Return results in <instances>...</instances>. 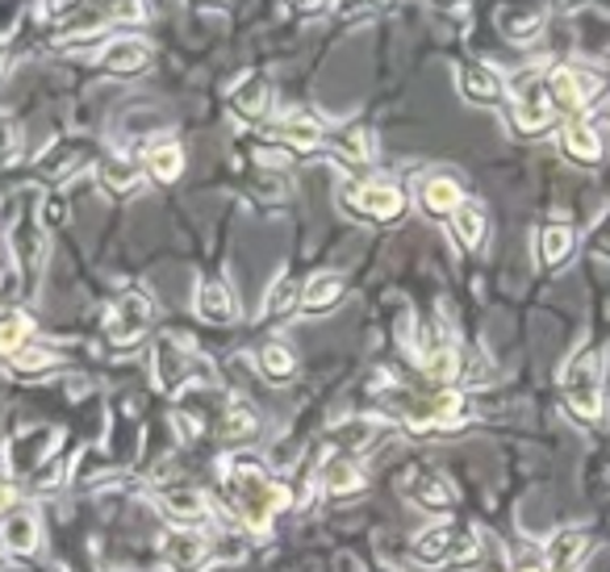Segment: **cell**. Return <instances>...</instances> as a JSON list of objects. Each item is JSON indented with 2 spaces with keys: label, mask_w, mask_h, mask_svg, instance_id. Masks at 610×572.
Listing matches in <instances>:
<instances>
[{
  "label": "cell",
  "mask_w": 610,
  "mask_h": 572,
  "mask_svg": "<svg viewBox=\"0 0 610 572\" xmlns=\"http://www.w3.org/2000/svg\"><path fill=\"white\" fill-rule=\"evenodd\" d=\"M222 498L234 510V519L243 522L251 535H268L272 531V519L277 510L293 502L289 489L272 481V472L263 460L256 455H234L227 460V472H222Z\"/></svg>",
  "instance_id": "obj_1"
},
{
  "label": "cell",
  "mask_w": 610,
  "mask_h": 572,
  "mask_svg": "<svg viewBox=\"0 0 610 572\" xmlns=\"http://www.w3.org/2000/svg\"><path fill=\"white\" fill-rule=\"evenodd\" d=\"M142 21H147V0H71L51 26L59 42H80L109 26H142Z\"/></svg>",
  "instance_id": "obj_2"
},
{
  "label": "cell",
  "mask_w": 610,
  "mask_h": 572,
  "mask_svg": "<svg viewBox=\"0 0 610 572\" xmlns=\"http://www.w3.org/2000/svg\"><path fill=\"white\" fill-rule=\"evenodd\" d=\"M156 381L163 393L184 398L197 384H213V368L201 351L180 343L176 334H159L156 339Z\"/></svg>",
  "instance_id": "obj_3"
},
{
  "label": "cell",
  "mask_w": 610,
  "mask_h": 572,
  "mask_svg": "<svg viewBox=\"0 0 610 572\" xmlns=\"http://www.w3.org/2000/svg\"><path fill=\"white\" fill-rule=\"evenodd\" d=\"M560 389H564V405L577 422H598L607 410L602 405V355L593 348L573 351L560 372Z\"/></svg>",
  "instance_id": "obj_4"
},
{
  "label": "cell",
  "mask_w": 610,
  "mask_h": 572,
  "mask_svg": "<svg viewBox=\"0 0 610 572\" xmlns=\"http://www.w3.org/2000/svg\"><path fill=\"white\" fill-rule=\"evenodd\" d=\"M510 88V126L527 134V139H536V134H548L552 126H557V109L548 101V92H543V71L527 68L519 71L514 80H506Z\"/></svg>",
  "instance_id": "obj_5"
},
{
  "label": "cell",
  "mask_w": 610,
  "mask_h": 572,
  "mask_svg": "<svg viewBox=\"0 0 610 572\" xmlns=\"http://www.w3.org/2000/svg\"><path fill=\"white\" fill-rule=\"evenodd\" d=\"M481 552V539L469 526H452V522H436L422 526L414 543H410V560L422 569H439V564H469Z\"/></svg>",
  "instance_id": "obj_6"
},
{
  "label": "cell",
  "mask_w": 610,
  "mask_h": 572,
  "mask_svg": "<svg viewBox=\"0 0 610 572\" xmlns=\"http://www.w3.org/2000/svg\"><path fill=\"white\" fill-rule=\"evenodd\" d=\"M339 205L348 209L351 218H360V222L393 225V222H401V213H406V205H410V197H406V189L384 184V180H356V184H343Z\"/></svg>",
  "instance_id": "obj_7"
},
{
  "label": "cell",
  "mask_w": 610,
  "mask_h": 572,
  "mask_svg": "<svg viewBox=\"0 0 610 572\" xmlns=\"http://www.w3.org/2000/svg\"><path fill=\"white\" fill-rule=\"evenodd\" d=\"M543 92L557 113H581L598 101L602 92V76L581 63H557L552 71H543Z\"/></svg>",
  "instance_id": "obj_8"
},
{
  "label": "cell",
  "mask_w": 610,
  "mask_h": 572,
  "mask_svg": "<svg viewBox=\"0 0 610 572\" xmlns=\"http://www.w3.org/2000/svg\"><path fill=\"white\" fill-rule=\"evenodd\" d=\"M414 355H419L422 372L436 384H443V389H452V381H460L464 355H460L456 339L439 327V322H422L419 327V334H414Z\"/></svg>",
  "instance_id": "obj_9"
},
{
  "label": "cell",
  "mask_w": 610,
  "mask_h": 572,
  "mask_svg": "<svg viewBox=\"0 0 610 572\" xmlns=\"http://www.w3.org/2000/svg\"><path fill=\"white\" fill-rule=\"evenodd\" d=\"M156 322V305L142 289H126L106 313V339L113 348H134L142 334Z\"/></svg>",
  "instance_id": "obj_10"
},
{
  "label": "cell",
  "mask_w": 610,
  "mask_h": 572,
  "mask_svg": "<svg viewBox=\"0 0 610 572\" xmlns=\"http://www.w3.org/2000/svg\"><path fill=\"white\" fill-rule=\"evenodd\" d=\"M63 443V434L54 431V427H30V431H21L9 439V448H4V460H9V472H18V476H30L38 472L47 460H51L54 451Z\"/></svg>",
  "instance_id": "obj_11"
},
{
  "label": "cell",
  "mask_w": 610,
  "mask_h": 572,
  "mask_svg": "<svg viewBox=\"0 0 610 572\" xmlns=\"http://www.w3.org/2000/svg\"><path fill=\"white\" fill-rule=\"evenodd\" d=\"M401 493H406V502H414L419 510H431V514H448L456 505L452 481L439 469H427V464H419V469H410L401 476Z\"/></svg>",
  "instance_id": "obj_12"
},
{
  "label": "cell",
  "mask_w": 610,
  "mask_h": 572,
  "mask_svg": "<svg viewBox=\"0 0 610 572\" xmlns=\"http://www.w3.org/2000/svg\"><path fill=\"white\" fill-rule=\"evenodd\" d=\"M159 514L172 522V526H184V531H197L210 522V502L197 493L192 485H163L156 493Z\"/></svg>",
  "instance_id": "obj_13"
},
{
  "label": "cell",
  "mask_w": 610,
  "mask_h": 572,
  "mask_svg": "<svg viewBox=\"0 0 610 572\" xmlns=\"http://www.w3.org/2000/svg\"><path fill=\"white\" fill-rule=\"evenodd\" d=\"M263 130L277 142H284V147H293V151H318L327 142V134H331V126L314 118V113H306V109H293V113H284L277 122H263Z\"/></svg>",
  "instance_id": "obj_14"
},
{
  "label": "cell",
  "mask_w": 610,
  "mask_h": 572,
  "mask_svg": "<svg viewBox=\"0 0 610 572\" xmlns=\"http://www.w3.org/2000/svg\"><path fill=\"white\" fill-rule=\"evenodd\" d=\"M159 552H163V560H168L172 569L192 572V569H206V564L213 560V543L206 535H197V531L176 526V531H168V535H163Z\"/></svg>",
  "instance_id": "obj_15"
},
{
  "label": "cell",
  "mask_w": 610,
  "mask_h": 572,
  "mask_svg": "<svg viewBox=\"0 0 610 572\" xmlns=\"http://www.w3.org/2000/svg\"><path fill=\"white\" fill-rule=\"evenodd\" d=\"M97 68L109 71V76H142L151 68V47L142 38H113L106 42V51L97 54Z\"/></svg>",
  "instance_id": "obj_16"
},
{
  "label": "cell",
  "mask_w": 610,
  "mask_h": 572,
  "mask_svg": "<svg viewBox=\"0 0 610 572\" xmlns=\"http://www.w3.org/2000/svg\"><path fill=\"white\" fill-rule=\"evenodd\" d=\"M0 535H4V552L9 555H34L42 548V522L38 510L30 505H13L4 522H0Z\"/></svg>",
  "instance_id": "obj_17"
},
{
  "label": "cell",
  "mask_w": 610,
  "mask_h": 572,
  "mask_svg": "<svg viewBox=\"0 0 610 572\" xmlns=\"http://www.w3.org/2000/svg\"><path fill=\"white\" fill-rule=\"evenodd\" d=\"M560 151H564V159H573L577 168H598V163L607 159L602 134L593 130V122H581V118L564 122V130H560Z\"/></svg>",
  "instance_id": "obj_18"
},
{
  "label": "cell",
  "mask_w": 610,
  "mask_h": 572,
  "mask_svg": "<svg viewBox=\"0 0 610 572\" xmlns=\"http://www.w3.org/2000/svg\"><path fill=\"white\" fill-rule=\"evenodd\" d=\"M419 205L427 218H452L456 209L464 205V189L460 180L448 172H436V175H422L419 180Z\"/></svg>",
  "instance_id": "obj_19"
},
{
  "label": "cell",
  "mask_w": 610,
  "mask_h": 572,
  "mask_svg": "<svg viewBox=\"0 0 610 572\" xmlns=\"http://www.w3.org/2000/svg\"><path fill=\"white\" fill-rule=\"evenodd\" d=\"M192 305H197V318H206L210 327H230V322H239V297L230 293V284H222V280H201Z\"/></svg>",
  "instance_id": "obj_20"
},
{
  "label": "cell",
  "mask_w": 610,
  "mask_h": 572,
  "mask_svg": "<svg viewBox=\"0 0 610 572\" xmlns=\"http://www.w3.org/2000/svg\"><path fill=\"white\" fill-rule=\"evenodd\" d=\"M460 97L472 104H502L510 97V88L489 63H464L460 68Z\"/></svg>",
  "instance_id": "obj_21"
},
{
  "label": "cell",
  "mask_w": 610,
  "mask_h": 572,
  "mask_svg": "<svg viewBox=\"0 0 610 572\" xmlns=\"http://www.w3.org/2000/svg\"><path fill=\"white\" fill-rule=\"evenodd\" d=\"M260 431V410L243 398H227L222 401V410L213 418V434H222L227 443H243L251 434Z\"/></svg>",
  "instance_id": "obj_22"
},
{
  "label": "cell",
  "mask_w": 610,
  "mask_h": 572,
  "mask_svg": "<svg viewBox=\"0 0 610 572\" xmlns=\"http://www.w3.org/2000/svg\"><path fill=\"white\" fill-rule=\"evenodd\" d=\"M230 109L243 118V122H268V109H272V88L263 76H243L239 84L230 88Z\"/></svg>",
  "instance_id": "obj_23"
},
{
  "label": "cell",
  "mask_w": 610,
  "mask_h": 572,
  "mask_svg": "<svg viewBox=\"0 0 610 572\" xmlns=\"http://www.w3.org/2000/svg\"><path fill=\"white\" fill-rule=\"evenodd\" d=\"M590 552V535L581 531V526H564L557 535L548 539V572H577L581 569V560Z\"/></svg>",
  "instance_id": "obj_24"
},
{
  "label": "cell",
  "mask_w": 610,
  "mask_h": 572,
  "mask_svg": "<svg viewBox=\"0 0 610 572\" xmlns=\"http://www.w3.org/2000/svg\"><path fill=\"white\" fill-rule=\"evenodd\" d=\"M142 172L151 175L156 184H172L184 172V151L176 139H151L142 151Z\"/></svg>",
  "instance_id": "obj_25"
},
{
  "label": "cell",
  "mask_w": 610,
  "mask_h": 572,
  "mask_svg": "<svg viewBox=\"0 0 610 572\" xmlns=\"http://www.w3.org/2000/svg\"><path fill=\"white\" fill-rule=\"evenodd\" d=\"M577 251V230L569 222H548L540 225L536 234V255H540V268H560L569 263Z\"/></svg>",
  "instance_id": "obj_26"
},
{
  "label": "cell",
  "mask_w": 610,
  "mask_h": 572,
  "mask_svg": "<svg viewBox=\"0 0 610 572\" xmlns=\"http://www.w3.org/2000/svg\"><path fill=\"white\" fill-rule=\"evenodd\" d=\"M318 481H322V489L327 493H356V489H364V469H360V460L356 455H348V451H339V455H331L322 469H318Z\"/></svg>",
  "instance_id": "obj_27"
},
{
  "label": "cell",
  "mask_w": 610,
  "mask_h": 572,
  "mask_svg": "<svg viewBox=\"0 0 610 572\" xmlns=\"http://www.w3.org/2000/svg\"><path fill=\"white\" fill-rule=\"evenodd\" d=\"M381 422L377 418H343L339 427H331V443L339 451H348V455H360V451L377 448V439H381Z\"/></svg>",
  "instance_id": "obj_28"
},
{
  "label": "cell",
  "mask_w": 610,
  "mask_h": 572,
  "mask_svg": "<svg viewBox=\"0 0 610 572\" xmlns=\"http://www.w3.org/2000/svg\"><path fill=\"white\" fill-rule=\"evenodd\" d=\"M343 289H348V280L339 277V272H314V277L301 284V310L327 313L331 305L343 301Z\"/></svg>",
  "instance_id": "obj_29"
},
{
  "label": "cell",
  "mask_w": 610,
  "mask_h": 572,
  "mask_svg": "<svg viewBox=\"0 0 610 572\" xmlns=\"http://www.w3.org/2000/svg\"><path fill=\"white\" fill-rule=\"evenodd\" d=\"M448 222H452L456 243L464 247V251H481V243H486V234H489V218H486V205H481V201H464Z\"/></svg>",
  "instance_id": "obj_30"
},
{
  "label": "cell",
  "mask_w": 610,
  "mask_h": 572,
  "mask_svg": "<svg viewBox=\"0 0 610 572\" xmlns=\"http://www.w3.org/2000/svg\"><path fill=\"white\" fill-rule=\"evenodd\" d=\"M101 189L113 197H134L142 189V168L130 155H109L101 159Z\"/></svg>",
  "instance_id": "obj_31"
},
{
  "label": "cell",
  "mask_w": 610,
  "mask_h": 572,
  "mask_svg": "<svg viewBox=\"0 0 610 572\" xmlns=\"http://www.w3.org/2000/svg\"><path fill=\"white\" fill-rule=\"evenodd\" d=\"M327 142H331L334 155L348 159V163H356V168L377 159V151H372V134H368V130L360 122L343 126V130H331V134H327Z\"/></svg>",
  "instance_id": "obj_32"
},
{
  "label": "cell",
  "mask_w": 610,
  "mask_h": 572,
  "mask_svg": "<svg viewBox=\"0 0 610 572\" xmlns=\"http://www.w3.org/2000/svg\"><path fill=\"white\" fill-rule=\"evenodd\" d=\"M297 305H301V289H297V280L289 277V272H280V277L268 284V293H263L260 318H268V322H280V318H289Z\"/></svg>",
  "instance_id": "obj_33"
},
{
  "label": "cell",
  "mask_w": 610,
  "mask_h": 572,
  "mask_svg": "<svg viewBox=\"0 0 610 572\" xmlns=\"http://www.w3.org/2000/svg\"><path fill=\"white\" fill-rule=\"evenodd\" d=\"M30 339H34V318L21 310H4L0 313V355H18L21 348H30Z\"/></svg>",
  "instance_id": "obj_34"
},
{
  "label": "cell",
  "mask_w": 610,
  "mask_h": 572,
  "mask_svg": "<svg viewBox=\"0 0 610 572\" xmlns=\"http://www.w3.org/2000/svg\"><path fill=\"white\" fill-rule=\"evenodd\" d=\"M543 21H548V13H543V9L519 4V9H506L498 26H502V34L510 38V42H531V38L543 30Z\"/></svg>",
  "instance_id": "obj_35"
},
{
  "label": "cell",
  "mask_w": 610,
  "mask_h": 572,
  "mask_svg": "<svg viewBox=\"0 0 610 572\" xmlns=\"http://www.w3.org/2000/svg\"><path fill=\"white\" fill-rule=\"evenodd\" d=\"M256 364H260V372L272 384H284V381H293L297 355H293V348H284V343H263V348L256 351Z\"/></svg>",
  "instance_id": "obj_36"
},
{
  "label": "cell",
  "mask_w": 610,
  "mask_h": 572,
  "mask_svg": "<svg viewBox=\"0 0 610 572\" xmlns=\"http://www.w3.org/2000/svg\"><path fill=\"white\" fill-rule=\"evenodd\" d=\"M88 151L84 147H51V155L42 159V175L47 180H71L76 172H84L88 168Z\"/></svg>",
  "instance_id": "obj_37"
},
{
  "label": "cell",
  "mask_w": 610,
  "mask_h": 572,
  "mask_svg": "<svg viewBox=\"0 0 610 572\" xmlns=\"http://www.w3.org/2000/svg\"><path fill=\"white\" fill-rule=\"evenodd\" d=\"M54 364H59V355L51 348H42V343H30V348H21L13 355V372H21V377H38V372H47Z\"/></svg>",
  "instance_id": "obj_38"
},
{
  "label": "cell",
  "mask_w": 610,
  "mask_h": 572,
  "mask_svg": "<svg viewBox=\"0 0 610 572\" xmlns=\"http://www.w3.org/2000/svg\"><path fill=\"white\" fill-rule=\"evenodd\" d=\"M18 159H21V130L9 113H0V168H9Z\"/></svg>",
  "instance_id": "obj_39"
},
{
  "label": "cell",
  "mask_w": 610,
  "mask_h": 572,
  "mask_svg": "<svg viewBox=\"0 0 610 572\" xmlns=\"http://www.w3.org/2000/svg\"><path fill=\"white\" fill-rule=\"evenodd\" d=\"M331 4L339 18H372V13H381L384 4H393V0H331Z\"/></svg>",
  "instance_id": "obj_40"
},
{
  "label": "cell",
  "mask_w": 610,
  "mask_h": 572,
  "mask_svg": "<svg viewBox=\"0 0 610 572\" xmlns=\"http://www.w3.org/2000/svg\"><path fill=\"white\" fill-rule=\"evenodd\" d=\"M38 218H42V225L51 230V225H59V222H68V201L63 197H47L42 205H38Z\"/></svg>",
  "instance_id": "obj_41"
},
{
  "label": "cell",
  "mask_w": 610,
  "mask_h": 572,
  "mask_svg": "<svg viewBox=\"0 0 610 572\" xmlns=\"http://www.w3.org/2000/svg\"><path fill=\"white\" fill-rule=\"evenodd\" d=\"M284 4H289L293 13H318V9L327 4V0H284Z\"/></svg>",
  "instance_id": "obj_42"
},
{
  "label": "cell",
  "mask_w": 610,
  "mask_h": 572,
  "mask_svg": "<svg viewBox=\"0 0 610 572\" xmlns=\"http://www.w3.org/2000/svg\"><path fill=\"white\" fill-rule=\"evenodd\" d=\"M13 502H18V489L9 485V481H0V510H9Z\"/></svg>",
  "instance_id": "obj_43"
},
{
  "label": "cell",
  "mask_w": 610,
  "mask_h": 572,
  "mask_svg": "<svg viewBox=\"0 0 610 572\" xmlns=\"http://www.w3.org/2000/svg\"><path fill=\"white\" fill-rule=\"evenodd\" d=\"M206 572H243V569H239V564H227V560H210Z\"/></svg>",
  "instance_id": "obj_44"
},
{
  "label": "cell",
  "mask_w": 610,
  "mask_h": 572,
  "mask_svg": "<svg viewBox=\"0 0 610 572\" xmlns=\"http://www.w3.org/2000/svg\"><path fill=\"white\" fill-rule=\"evenodd\" d=\"M514 572H548V569H543V564H519Z\"/></svg>",
  "instance_id": "obj_45"
},
{
  "label": "cell",
  "mask_w": 610,
  "mask_h": 572,
  "mask_svg": "<svg viewBox=\"0 0 610 572\" xmlns=\"http://www.w3.org/2000/svg\"><path fill=\"white\" fill-rule=\"evenodd\" d=\"M364 572H398V569H389V564H372V569H364Z\"/></svg>",
  "instance_id": "obj_46"
},
{
  "label": "cell",
  "mask_w": 610,
  "mask_h": 572,
  "mask_svg": "<svg viewBox=\"0 0 610 572\" xmlns=\"http://www.w3.org/2000/svg\"><path fill=\"white\" fill-rule=\"evenodd\" d=\"M0 560H4V535H0Z\"/></svg>",
  "instance_id": "obj_47"
},
{
  "label": "cell",
  "mask_w": 610,
  "mask_h": 572,
  "mask_svg": "<svg viewBox=\"0 0 610 572\" xmlns=\"http://www.w3.org/2000/svg\"><path fill=\"white\" fill-rule=\"evenodd\" d=\"M118 572H126V569H118Z\"/></svg>",
  "instance_id": "obj_48"
}]
</instances>
